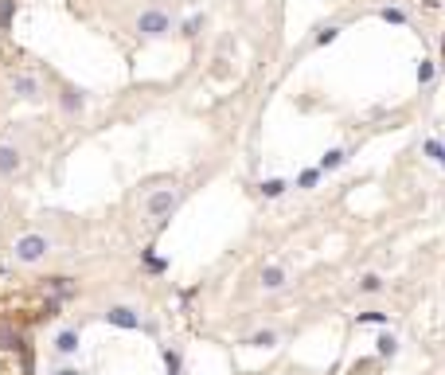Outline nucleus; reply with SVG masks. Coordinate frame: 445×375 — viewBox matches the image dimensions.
<instances>
[{"label": "nucleus", "mask_w": 445, "mask_h": 375, "mask_svg": "<svg viewBox=\"0 0 445 375\" xmlns=\"http://www.w3.org/2000/svg\"><path fill=\"white\" fill-rule=\"evenodd\" d=\"M356 325H387L383 309H367V313H356Z\"/></svg>", "instance_id": "23"}, {"label": "nucleus", "mask_w": 445, "mask_h": 375, "mask_svg": "<svg viewBox=\"0 0 445 375\" xmlns=\"http://www.w3.org/2000/svg\"><path fill=\"white\" fill-rule=\"evenodd\" d=\"M51 293V305H55V301H59V297H70L75 293V282H70V277H47V286H43Z\"/></svg>", "instance_id": "15"}, {"label": "nucleus", "mask_w": 445, "mask_h": 375, "mask_svg": "<svg viewBox=\"0 0 445 375\" xmlns=\"http://www.w3.org/2000/svg\"><path fill=\"white\" fill-rule=\"evenodd\" d=\"M442 208H445V199H442Z\"/></svg>", "instance_id": "27"}, {"label": "nucleus", "mask_w": 445, "mask_h": 375, "mask_svg": "<svg viewBox=\"0 0 445 375\" xmlns=\"http://www.w3.org/2000/svg\"><path fill=\"white\" fill-rule=\"evenodd\" d=\"M379 20H383V24H395V28H403V24H410V16H406L403 8H395V4H387V8H379Z\"/></svg>", "instance_id": "17"}, {"label": "nucleus", "mask_w": 445, "mask_h": 375, "mask_svg": "<svg viewBox=\"0 0 445 375\" xmlns=\"http://www.w3.org/2000/svg\"><path fill=\"white\" fill-rule=\"evenodd\" d=\"M16 20V0H0V31H12Z\"/></svg>", "instance_id": "21"}, {"label": "nucleus", "mask_w": 445, "mask_h": 375, "mask_svg": "<svg viewBox=\"0 0 445 375\" xmlns=\"http://www.w3.org/2000/svg\"><path fill=\"white\" fill-rule=\"evenodd\" d=\"M422 153H426V157H434L437 164L445 168V145H442L437 137H426V141H422Z\"/></svg>", "instance_id": "19"}, {"label": "nucleus", "mask_w": 445, "mask_h": 375, "mask_svg": "<svg viewBox=\"0 0 445 375\" xmlns=\"http://www.w3.org/2000/svg\"><path fill=\"white\" fill-rule=\"evenodd\" d=\"M51 250H55V243H51L43 231H24V235L12 243V262H16V266H40Z\"/></svg>", "instance_id": "2"}, {"label": "nucleus", "mask_w": 445, "mask_h": 375, "mask_svg": "<svg viewBox=\"0 0 445 375\" xmlns=\"http://www.w3.org/2000/svg\"><path fill=\"white\" fill-rule=\"evenodd\" d=\"M133 31H137V40H164L172 31V16H169V8H145L137 16V24H133Z\"/></svg>", "instance_id": "3"}, {"label": "nucleus", "mask_w": 445, "mask_h": 375, "mask_svg": "<svg viewBox=\"0 0 445 375\" xmlns=\"http://www.w3.org/2000/svg\"><path fill=\"white\" fill-rule=\"evenodd\" d=\"M79 328H59V336H55V355H75L79 352Z\"/></svg>", "instance_id": "9"}, {"label": "nucleus", "mask_w": 445, "mask_h": 375, "mask_svg": "<svg viewBox=\"0 0 445 375\" xmlns=\"http://www.w3.org/2000/svg\"><path fill=\"white\" fill-rule=\"evenodd\" d=\"M442 70H445V67H442Z\"/></svg>", "instance_id": "28"}, {"label": "nucleus", "mask_w": 445, "mask_h": 375, "mask_svg": "<svg viewBox=\"0 0 445 375\" xmlns=\"http://www.w3.org/2000/svg\"><path fill=\"white\" fill-rule=\"evenodd\" d=\"M375 355H379V360H395V355H398V336L395 332H379Z\"/></svg>", "instance_id": "13"}, {"label": "nucleus", "mask_w": 445, "mask_h": 375, "mask_svg": "<svg viewBox=\"0 0 445 375\" xmlns=\"http://www.w3.org/2000/svg\"><path fill=\"white\" fill-rule=\"evenodd\" d=\"M145 266L153 270V274H164V266H169V262H164V258H153V254H145Z\"/></svg>", "instance_id": "25"}, {"label": "nucleus", "mask_w": 445, "mask_h": 375, "mask_svg": "<svg viewBox=\"0 0 445 375\" xmlns=\"http://www.w3.org/2000/svg\"><path fill=\"white\" fill-rule=\"evenodd\" d=\"M59 106H63V114H82V106H86V94L82 90H75V86H63L59 90Z\"/></svg>", "instance_id": "8"}, {"label": "nucleus", "mask_w": 445, "mask_h": 375, "mask_svg": "<svg viewBox=\"0 0 445 375\" xmlns=\"http://www.w3.org/2000/svg\"><path fill=\"white\" fill-rule=\"evenodd\" d=\"M320 176H325V172H320V168L313 164V168H305V172H297L293 188H297V192H313V188L320 184Z\"/></svg>", "instance_id": "16"}, {"label": "nucleus", "mask_w": 445, "mask_h": 375, "mask_svg": "<svg viewBox=\"0 0 445 375\" xmlns=\"http://www.w3.org/2000/svg\"><path fill=\"white\" fill-rule=\"evenodd\" d=\"M24 172V148L16 141H0V180H16Z\"/></svg>", "instance_id": "6"}, {"label": "nucleus", "mask_w": 445, "mask_h": 375, "mask_svg": "<svg viewBox=\"0 0 445 375\" xmlns=\"http://www.w3.org/2000/svg\"><path fill=\"white\" fill-rule=\"evenodd\" d=\"M356 289H359L364 297H379V293L387 289V282H383V274H364V277L356 282Z\"/></svg>", "instance_id": "14"}, {"label": "nucleus", "mask_w": 445, "mask_h": 375, "mask_svg": "<svg viewBox=\"0 0 445 375\" xmlns=\"http://www.w3.org/2000/svg\"><path fill=\"white\" fill-rule=\"evenodd\" d=\"M199 28H203V16H188V20H184V31H180V36H188V40H196V36H199Z\"/></svg>", "instance_id": "24"}, {"label": "nucleus", "mask_w": 445, "mask_h": 375, "mask_svg": "<svg viewBox=\"0 0 445 375\" xmlns=\"http://www.w3.org/2000/svg\"><path fill=\"white\" fill-rule=\"evenodd\" d=\"M164 367H169V375H184V360L176 348H164Z\"/></svg>", "instance_id": "22"}, {"label": "nucleus", "mask_w": 445, "mask_h": 375, "mask_svg": "<svg viewBox=\"0 0 445 375\" xmlns=\"http://www.w3.org/2000/svg\"><path fill=\"white\" fill-rule=\"evenodd\" d=\"M340 40V24H328V28L317 31V40H313V47H328V43Z\"/></svg>", "instance_id": "20"}, {"label": "nucleus", "mask_w": 445, "mask_h": 375, "mask_svg": "<svg viewBox=\"0 0 445 375\" xmlns=\"http://www.w3.org/2000/svg\"><path fill=\"white\" fill-rule=\"evenodd\" d=\"M8 90H12V98H20V102H40L43 94H47V86H43V79L36 70H16V75H8Z\"/></svg>", "instance_id": "4"}, {"label": "nucleus", "mask_w": 445, "mask_h": 375, "mask_svg": "<svg viewBox=\"0 0 445 375\" xmlns=\"http://www.w3.org/2000/svg\"><path fill=\"white\" fill-rule=\"evenodd\" d=\"M414 79H418V86H430V82L437 79V63L434 59H422V63H418V70H414Z\"/></svg>", "instance_id": "18"}, {"label": "nucleus", "mask_w": 445, "mask_h": 375, "mask_svg": "<svg viewBox=\"0 0 445 375\" xmlns=\"http://www.w3.org/2000/svg\"><path fill=\"white\" fill-rule=\"evenodd\" d=\"M102 321L114 328H125V332H137V328H145V321H141V313L133 305H109L106 313H102Z\"/></svg>", "instance_id": "7"}, {"label": "nucleus", "mask_w": 445, "mask_h": 375, "mask_svg": "<svg viewBox=\"0 0 445 375\" xmlns=\"http://www.w3.org/2000/svg\"><path fill=\"white\" fill-rule=\"evenodd\" d=\"M289 188H293L289 180H281V176H270V180H262V184H258V192H262L266 199H281V196L289 192Z\"/></svg>", "instance_id": "12"}, {"label": "nucleus", "mask_w": 445, "mask_h": 375, "mask_svg": "<svg viewBox=\"0 0 445 375\" xmlns=\"http://www.w3.org/2000/svg\"><path fill=\"white\" fill-rule=\"evenodd\" d=\"M180 199H184V192H180L176 184H164V188H148L145 199H141V215H145V223H153V227H164L172 215H176Z\"/></svg>", "instance_id": "1"}, {"label": "nucleus", "mask_w": 445, "mask_h": 375, "mask_svg": "<svg viewBox=\"0 0 445 375\" xmlns=\"http://www.w3.org/2000/svg\"><path fill=\"white\" fill-rule=\"evenodd\" d=\"M348 160H352V153H348V148H328L325 157L317 160V168H320V172H336V168H344Z\"/></svg>", "instance_id": "11"}, {"label": "nucleus", "mask_w": 445, "mask_h": 375, "mask_svg": "<svg viewBox=\"0 0 445 375\" xmlns=\"http://www.w3.org/2000/svg\"><path fill=\"white\" fill-rule=\"evenodd\" d=\"M289 286H293V270L286 262H266L258 270V289L262 293H286Z\"/></svg>", "instance_id": "5"}, {"label": "nucleus", "mask_w": 445, "mask_h": 375, "mask_svg": "<svg viewBox=\"0 0 445 375\" xmlns=\"http://www.w3.org/2000/svg\"><path fill=\"white\" fill-rule=\"evenodd\" d=\"M51 375H82V372H79V367H70V364H63V367H55Z\"/></svg>", "instance_id": "26"}, {"label": "nucleus", "mask_w": 445, "mask_h": 375, "mask_svg": "<svg viewBox=\"0 0 445 375\" xmlns=\"http://www.w3.org/2000/svg\"><path fill=\"white\" fill-rule=\"evenodd\" d=\"M242 344L247 348H277L281 344V332H277V328H258V332H250Z\"/></svg>", "instance_id": "10"}]
</instances>
